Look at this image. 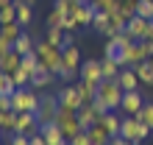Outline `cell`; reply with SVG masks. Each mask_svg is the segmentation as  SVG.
Returning <instances> with one entry per match:
<instances>
[{"label":"cell","instance_id":"6da1fadb","mask_svg":"<svg viewBox=\"0 0 153 145\" xmlns=\"http://www.w3.org/2000/svg\"><path fill=\"white\" fill-rule=\"evenodd\" d=\"M148 134H153L142 120H137L134 114H123V126H120V137H125L131 145H142L148 140Z\"/></svg>","mask_w":153,"mask_h":145},{"label":"cell","instance_id":"7a4b0ae2","mask_svg":"<svg viewBox=\"0 0 153 145\" xmlns=\"http://www.w3.org/2000/svg\"><path fill=\"white\" fill-rule=\"evenodd\" d=\"M123 87L117 84V78H103L97 84V101H103L111 112H120V103H123Z\"/></svg>","mask_w":153,"mask_h":145},{"label":"cell","instance_id":"3957f363","mask_svg":"<svg viewBox=\"0 0 153 145\" xmlns=\"http://www.w3.org/2000/svg\"><path fill=\"white\" fill-rule=\"evenodd\" d=\"M36 56L42 61V67L50 70V72H56V75H59V70L64 67V61H61V48H53L48 39L36 42Z\"/></svg>","mask_w":153,"mask_h":145},{"label":"cell","instance_id":"277c9868","mask_svg":"<svg viewBox=\"0 0 153 145\" xmlns=\"http://www.w3.org/2000/svg\"><path fill=\"white\" fill-rule=\"evenodd\" d=\"M153 56V42L150 39H142V42H134L128 50L123 53V67H137L142 61H148Z\"/></svg>","mask_w":153,"mask_h":145},{"label":"cell","instance_id":"5b68a950","mask_svg":"<svg viewBox=\"0 0 153 145\" xmlns=\"http://www.w3.org/2000/svg\"><path fill=\"white\" fill-rule=\"evenodd\" d=\"M39 101H42V98H39V95H33V89H31V87H20V89L11 95V109H14L17 114H20V112H33V114H36Z\"/></svg>","mask_w":153,"mask_h":145},{"label":"cell","instance_id":"8992f818","mask_svg":"<svg viewBox=\"0 0 153 145\" xmlns=\"http://www.w3.org/2000/svg\"><path fill=\"white\" fill-rule=\"evenodd\" d=\"M59 109H61L59 95H42L39 109H36V120H39V126H45V123H56Z\"/></svg>","mask_w":153,"mask_h":145},{"label":"cell","instance_id":"52a82bcc","mask_svg":"<svg viewBox=\"0 0 153 145\" xmlns=\"http://www.w3.org/2000/svg\"><path fill=\"white\" fill-rule=\"evenodd\" d=\"M56 123H59V129L64 131V137H67V140H73L75 134H81V131H84V126H81L78 114L73 112V109H59Z\"/></svg>","mask_w":153,"mask_h":145},{"label":"cell","instance_id":"ba28073f","mask_svg":"<svg viewBox=\"0 0 153 145\" xmlns=\"http://www.w3.org/2000/svg\"><path fill=\"white\" fill-rule=\"evenodd\" d=\"M39 131V120L33 112H20L17 114V129L14 134H25V137H33V134Z\"/></svg>","mask_w":153,"mask_h":145},{"label":"cell","instance_id":"9c48e42d","mask_svg":"<svg viewBox=\"0 0 153 145\" xmlns=\"http://www.w3.org/2000/svg\"><path fill=\"white\" fill-rule=\"evenodd\" d=\"M59 103H61V109H73V112H78V109L84 106V98L78 95L75 84H67V87L59 92Z\"/></svg>","mask_w":153,"mask_h":145},{"label":"cell","instance_id":"30bf717a","mask_svg":"<svg viewBox=\"0 0 153 145\" xmlns=\"http://www.w3.org/2000/svg\"><path fill=\"white\" fill-rule=\"evenodd\" d=\"M39 134L45 137L48 145H70V140L64 137V131L59 129V123H45V126H39Z\"/></svg>","mask_w":153,"mask_h":145},{"label":"cell","instance_id":"8fae6325","mask_svg":"<svg viewBox=\"0 0 153 145\" xmlns=\"http://www.w3.org/2000/svg\"><path fill=\"white\" fill-rule=\"evenodd\" d=\"M125 31H128L137 42H142V39H148V36H150V20H142V17L134 14L131 20H128V25H125Z\"/></svg>","mask_w":153,"mask_h":145},{"label":"cell","instance_id":"7c38bea8","mask_svg":"<svg viewBox=\"0 0 153 145\" xmlns=\"http://www.w3.org/2000/svg\"><path fill=\"white\" fill-rule=\"evenodd\" d=\"M81 81H89V84H95V87L103 81V70H100V61L97 59H89V61L81 64Z\"/></svg>","mask_w":153,"mask_h":145},{"label":"cell","instance_id":"4fadbf2b","mask_svg":"<svg viewBox=\"0 0 153 145\" xmlns=\"http://www.w3.org/2000/svg\"><path fill=\"white\" fill-rule=\"evenodd\" d=\"M95 14H97V8H95L92 3H81V6H75V11H73L75 22H78V28H92Z\"/></svg>","mask_w":153,"mask_h":145},{"label":"cell","instance_id":"5bb4252c","mask_svg":"<svg viewBox=\"0 0 153 145\" xmlns=\"http://www.w3.org/2000/svg\"><path fill=\"white\" fill-rule=\"evenodd\" d=\"M117 84L123 87V92H134V89L142 87V81H139V75H137V70H134V67H123L120 75H117Z\"/></svg>","mask_w":153,"mask_h":145},{"label":"cell","instance_id":"9a60e30c","mask_svg":"<svg viewBox=\"0 0 153 145\" xmlns=\"http://www.w3.org/2000/svg\"><path fill=\"white\" fill-rule=\"evenodd\" d=\"M142 106H145V101H142L139 89H134V92H125V95H123L120 112H123V114H137V112H139Z\"/></svg>","mask_w":153,"mask_h":145},{"label":"cell","instance_id":"2e32d148","mask_svg":"<svg viewBox=\"0 0 153 145\" xmlns=\"http://www.w3.org/2000/svg\"><path fill=\"white\" fill-rule=\"evenodd\" d=\"M92 28L100 34V36H106V39L117 34V31H114V25H111V14H109V11H97V14H95V20H92Z\"/></svg>","mask_w":153,"mask_h":145},{"label":"cell","instance_id":"e0dca14e","mask_svg":"<svg viewBox=\"0 0 153 145\" xmlns=\"http://www.w3.org/2000/svg\"><path fill=\"white\" fill-rule=\"evenodd\" d=\"M120 114H123V112H106L97 123H100L111 137H120V126H123V117H120Z\"/></svg>","mask_w":153,"mask_h":145},{"label":"cell","instance_id":"ac0fdd59","mask_svg":"<svg viewBox=\"0 0 153 145\" xmlns=\"http://www.w3.org/2000/svg\"><path fill=\"white\" fill-rule=\"evenodd\" d=\"M61 61H64V67L70 70H81V50L75 48V45H67V48H61Z\"/></svg>","mask_w":153,"mask_h":145},{"label":"cell","instance_id":"d6986e66","mask_svg":"<svg viewBox=\"0 0 153 145\" xmlns=\"http://www.w3.org/2000/svg\"><path fill=\"white\" fill-rule=\"evenodd\" d=\"M75 114H78L81 126H84V131H86V129H92V126H95L97 120H100V114L95 112V106H92V103H84V106H81Z\"/></svg>","mask_w":153,"mask_h":145},{"label":"cell","instance_id":"ffe728a7","mask_svg":"<svg viewBox=\"0 0 153 145\" xmlns=\"http://www.w3.org/2000/svg\"><path fill=\"white\" fill-rule=\"evenodd\" d=\"M20 67H22V56H20L17 50H8L6 56H0V70H3V72H8V75H11V72L20 70Z\"/></svg>","mask_w":153,"mask_h":145},{"label":"cell","instance_id":"44dd1931","mask_svg":"<svg viewBox=\"0 0 153 145\" xmlns=\"http://www.w3.org/2000/svg\"><path fill=\"white\" fill-rule=\"evenodd\" d=\"M86 137H89V142H92V145H109V142H111V134L106 131L100 123H95L92 129H86Z\"/></svg>","mask_w":153,"mask_h":145},{"label":"cell","instance_id":"7402d4cb","mask_svg":"<svg viewBox=\"0 0 153 145\" xmlns=\"http://www.w3.org/2000/svg\"><path fill=\"white\" fill-rule=\"evenodd\" d=\"M123 45H120V39H117V34L114 36H109V39H106V48H103V56H109V59H117L123 64Z\"/></svg>","mask_w":153,"mask_h":145},{"label":"cell","instance_id":"603a6c76","mask_svg":"<svg viewBox=\"0 0 153 145\" xmlns=\"http://www.w3.org/2000/svg\"><path fill=\"white\" fill-rule=\"evenodd\" d=\"M14 50L20 53V56H28V53L36 50V42L31 39V34H28V31H22V34H20V39L14 42Z\"/></svg>","mask_w":153,"mask_h":145},{"label":"cell","instance_id":"cb8c5ba5","mask_svg":"<svg viewBox=\"0 0 153 145\" xmlns=\"http://www.w3.org/2000/svg\"><path fill=\"white\" fill-rule=\"evenodd\" d=\"M53 78H56V72H50V70L39 67V70L31 75V89H33V87H50V84H53Z\"/></svg>","mask_w":153,"mask_h":145},{"label":"cell","instance_id":"d4e9b609","mask_svg":"<svg viewBox=\"0 0 153 145\" xmlns=\"http://www.w3.org/2000/svg\"><path fill=\"white\" fill-rule=\"evenodd\" d=\"M75 89H78V95L84 98V103H92L95 98H97V87L95 84H89V81H75Z\"/></svg>","mask_w":153,"mask_h":145},{"label":"cell","instance_id":"484cf974","mask_svg":"<svg viewBox=\"0 0 153 145\" xmlns=\"http://www.w3.org/2000/svg\"><path fill=\"white\" fill-rule=\"evenodd\" d=\"M100 70H103V78H117V75H120V70H123V64H120L117 59L103 56V59H100Z\"/></svg>","mask_w":153,"mask_h":145},{"label":"cell","instance_id":"4316f807","mask_svg":"<svg viewBox=\"0 0 153 145\" xmlns=\"http://www.w3.org/2000/svg\"><path fill=\"white\" fill-rule=\"evenodd\" d=\"M14 3H17V22H20L22 28H28V25H31V8L33 6H28L25 0H14Z\"/></svg>","mask_w":153,"mask_h":145},{"label":"cell","instance_id":"83f0119b","mask_svg":"<svg viewBox=\"0 0 153 145\" xmlns=\"http://www.w3.org/2000/svg\"><path fill=\"white\" fill-rule=\"evenodd\" d=\"M134 70H137L142 87H153V67H150V61H142V64H137Z\"/></svg>","mask_w":153,"mask_h":145},{"label":"cell","instance_id":"f1b7e54d","mask_svg":"<svg viewBox=\"0 0 153 145\" xmlns=\"http://www.w3.org/2000/svg\"><path fill=\"white\" fill-rule=\"evenodd\" d=\"M22 31H25V28H22L20 22H8V25H3V28H0V36H3V39H8V42H17Z\"/></svg>","mask_w":153,"mask_h":145},{"label":"cell","instance_id":"f546056e","mask_svg":"<svg viewBox=\"0 0 153 145\" xmlns=\"http://www.w3.org/2000/svg\"><path fill=\"white\" fill-rule=\"evenodd\" d=\"M134 117H137V120H142V123H145L148 129L153 131V103H150V101H145V106H142Z\"/></svg>","mask_w":153,"mask_h":145},{"label":"cell","instance_id":"4dcf8cb0","mask_svg":"<svg viewBox=\"0 0 153 145\" xmlns=\"http://www.w3.org/2000/svg\"><path fill=\"white\" fill-rule=\"evenodd\" d=\"M17 89H20V87H17L14 81H11V75L0 70V95H14Z\"/></svg>","mask_w":153,"mask_h":145},{"label":"cell","instance_id":"1f68e13d","mask_svg":"<svg viewBox=\"0 0 153 145\" xmlns=\"http://www.w3.org/2000/svg\"><path fill=\"white\" fill-rule=\"evenodd\" d=\"M45 39H48L53 48H64V28H48Z\"/></svg>","mask_w":153,"mask_h":145},{"label":"cell","instance_id":"d6a6232c","mask_svg":"<svg viewBox=\"0 0 153 145\" xmlns=\"http://www.w3.org/2000/svg\"><path fill=\"white\" fill-rule=\"evenodd\" d=\"M39 67H42V61H39V56H36V50H33V53H28V56H22V70H28L31 75H33V72H36Z\"/></svg>","mask_w":153,"mask_h":145},{"label":"cell","instance_id":"836d02e7","mask_svg":"<svg viewBox=\"0 0 153 145\" xmlns=\"http://www.w3.org/2000/svg\"><path fill=\"white\" fill-rule=\"evenodd\" d=\"M8 22H17V3L0 8V25H8Z\"/></svg>","mask_w":153,"mask_h":145},{"label":"cell","instance_id":"e575fe53","mask_svg":"<svg viewBox=\"0 0 153 145\" xmlns=\"http://www.w3.org/2000/svg\"><path fill=\"white\" fill-rule=\"evenodd\" d=\"M137 17L153 20V0H139V3H137Z\"/></svg>","mask_w":153,"mask_h":145},{"label":"cell","instance_id":"d590c367","mask_svg":"<svg viewBox=\"0 0 153 145\" xmlns=\"http://www.w3.org/2000/svg\"><path fill=\"white\" fill-rule=\"evenodd\" d=\"M64 20H67V17L61 14L56 6H53V11L48 14V20H45V22H48V28H61V25H64Z\"/></svg>","mask_w":153,"mask_h":145},{"label":"cell","instance_id":"8d00e7d4","mask_svg":"<svg viewBox=\"0 0 153 145\" xmlns=\"http://www.w3.org/2000/svg\"><path fill=\"white\" fill-rule=\"evenodd\" d=\"M11 81H14L17 87H31V72L20 67V70H14V72H11Z\"/></svg>","mask_w":153,"mask_h":145},{"label":"cell","instance_id":"74e56055","mask_svg":"<svg viewBox=\"0 0 153 145\" xmlns=\"http://www.w3.org/2000/svg\"><path fill=\"white\" fill-rule=\"evenodd\" d=\"M59 78L64 81V84H75V81L81 78V70H70V67H61V70H59Z\"/></svg>","mask_w":153,"mask_h":145},{"label":"cell","instance_id":"f35d334b","mask_svg":"<svg viewBox=\"0 0 153 145\" xmlns=\"http://www.w3.org/2000/svg\"><path fill=\"white\" fill-rule=\"evenodd\" d=\"M92 6L97 8V11H114V8H117V0H95Z\"/></svg>","mask_w":153,"mask_h":145},{"label":"cell","instance_id":"ab89813d","mask_svg":"<svg viewBox=\"0 0 153 145\" xmlns=\"http://www.w3.org/2000/svg\"><path fill=\"white\" fill-rule=\"evenodd\" d=\"M8 145H31V137H25V134H11V137H8Z\"/></svg>","mask_w":153,"mask_h":145},{"label":"cell","instance_id":"60d3db41","mask_svg":"<svg viewBox=\"0 0 153 145\" xmlns=\"http://www.w3.org/2000/svg\"><path fill=\"white\" fill-rule=\"evenodd\" d=\"M70 145H92V142H89V137H86V131H81V134H75V137L70 140Z\"/></svg>","mask_w":153,"mask_h":145},{"label":"cell","instance_id":"b9f144b4","mask_svg":"<svg viewBox=\"0 0 153 145\" xmlns=\"http://www.w3.org/2000/svg\"><path fill=\"white\" fill-rule=\"evenodd\" d=\"M8 50H14V42H8V39H3V36H0V56H6Z\"/></svg>","mask_w":153,"mask_h":145},{"label":"cell","instance_id":"7bdbcfd3","mask_svg":"<svg viewBox=\"0 0 153 145\" xmlns=\"http://www.w3.org/2000/svg\"><path fill=\"white\" fill-rule=\"evenodd\" d=\"M0 109H11V95H0Z\"/></svg>","mask_w":153,"mask_h":145},{"label":"cell","instance_id":"ee69618b","mask_svg":"<svg viewBox=\"0 0 153 145\" xmlns=\"http://www.w3.org/2000/svg\"><path fill=\"white\" fill-rule=\"evenodd\" d=\"M75 31H64V48L67 45H75V36H73Z\"/></svg>","mask_w":153,"mask_h":145},{"label":"cell","instance_id":"f6af8a7d","mask_svg":"<svg viewBox=\"0 0 153 145\" xmlns=\"http://www.w3.org/2000/svg\"><path fill=\"white\" fill-rule=\"evenodd\" d=\"M31 145H48V142H45V137H42V134L36 131V134L31 137Z\"/></svg>","mask_w":153,"mask_h":145},{"label":"cell","instance_id":"bcb514c9","mask_svg":"<svg viewBox=\"0 0 153 145\" xmlns=\"http://www.w3.org/2000/svg\"><path fill=\"white\" fill-rule=\"evenodd\" d=\"M109 145H131L128 140H125V137H111V142Z\"/></svg>","mask_w":153,"mask_h":145},{"label":"cell","instance_id":"7dc6e473","mask_svg":"<svg viewBox=\"0 0 153 145\" xmlns=\"http://www.w3.org/2000/svg\"><path fill=\"white\" fill-rule=\"evenodd\" d=\"M70 3H75V6H81V3H86V0H70Z\"/></svg>","mask_w":153,"mask_h":145},{"label":"cell","instance_id":"c3c4849f","mask_svg":"<svg viewBox=\"0 0 153 145\" xmlns=\"http://www.w3.org/2000/svg\"><path fill=\"white\" fill-rule=\"evenodd\" d=\"M25 3H28V6H33V3H36V0H25Z\"/></svg>","mask_w":153,"mask_h":145},{"label":"cell","instance_id":"681fc988","mask_svg":"<svg viewBox=\"0 0 153 145\" xmlns=\"http://www.w3.org/2000/svg\"><path fill=\"white\" fill-rule=\"evenodd\" d=\"M148 61H150V67H153V56H150V59H148Z\"/></svg>","mask_w":153,"mask_h":145},{"label":"cell","instance_id":"f907efd6","mask_svg":"<svg viewBox=\"0 0 153 145\" xmlns=\"http://www.w3.org/2000/svg\"><path fill=\"white\" fill-rule=\"evenodd\" d=\"M0 137H3V129H0Z\"/></svg>","mask_w":153,"mask_h":145},{"label":"cell","instance_id":"816d5d0a","mask_svg":"<svg viewBox=\"0 0 153 145\" xmlns=\"http://www.w3.org/2000/svg\"><path fill=\"white\" fill-rule=\"evenodd\" d=\"M86 3H95V0H86Z\"/></svg>","mask_w":153,"mask_h":145},{"label":"cell","instance_id":"f5cc1de1","mask_svg":"<svg viewBox=\"0 0 153 145\" xmlns=\"http://www.w3.org/2000/svg\"><path fill=\"white\" fill-rule=\"evenodd\" d=\"M0 145H3V142H0Z\"/></svg>","mask_w":153,"mask_h":145}]
</instances>
